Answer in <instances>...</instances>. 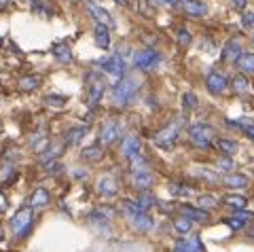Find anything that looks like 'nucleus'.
<instances>
[{
  "mask_svg": "<svg viewBox=\"0 0 254 252\" xmlns=\"http://www.w3.org/2000/svg\"><path fill=\"white\" fill-rule=\"evenodd\" d=\"M195 176L208 180V183H220V176L216 174V172L208 170V168H197V170H195Z\"/></svg>",
  "mask_w": 254,
  "mask_h": 252,
  "instance_id": "32",
  "label": "nucleus"
},
{
  "mask_svg": "<svg viewBox=\"0 0 254 252\" xmlns=\"http://www.w3.org/2000/svg\"><path fill=\"white\" fill-rule=\"evenodd\" d=\"M6 210H9V197H6V195L0 191V214L6 212Z\"/></svg>",
  "mask_w": 254,
  "mask_h": 252,
  "instance_id": "44",
  "label": "nucleus"
},
{
  "mask_svg": "<svg viewBox=\"0 0 254 252\" xmlns=\"http://www.w3.org/2000/svg\"><path fill=\"white\" fill-rule=\"evenodd\" d=\"M182 9H185L189 17H195V19H199L208 13V6H205V2H201V0H185Z\"/></svg>",
  "mask_w": 254,
  "mask_h": 252,
  "instance_id": "15",
  "label": "nucleus"
},
{
  "mask_svg": "<svg viewBox=\"0 0 254 252\" xmlns=\"http://www.w3.org/2000/svg\"><path fill=\"white\" fill-rule=\"evenodd\" d=\"M121 153H123V157H127V159H131V157H136L140 153V138L136 136V133H129V136L123 138Z\"/></svg>",
  "mask_w": 254,
  "mask_h": 252,
  "instance_id": "13",
  "label": "nucleus"
},
{
  "mask_svg": "<svg viewBox=\"0 0 254 252\" xmlns=\"http://www.w3.org/2000/svg\"><path fill=\"white\" fill-rule=\"evenodd\" d=\"M87 11H89L91 17L98 21V23H104V26H113V17H110V13L106 9H102L98 4H87Z\"/></svg>",
  "mask_w": 254,
  "mask_h": 252,
  "instance_id": "20",
  "label": "nucleus"
},
{
  "mask_svg": "<svg viewBox=\"0 0 254 252\" xmlns=\"http://www.w3.org/2000/svg\"><path fill=\"white\" fill-rule=\"evenodd\" d=\"M174 229H176L180 235H187V233H190V229H193V220L187 218V216H178L174 220Z\"/></svg>",
  "mask_w": 254,
  "mask_h": 252,
  "instance_id": "29",
  "label": "nucleus"
},
{
  "mask_svg": "<svg viewBox=\"0 0 254 252\" xmlns=\"http://www.w3.org/2000/svg\"><path fill=\"white\" fill-rule=\"evenodd\" d=\"M150 172V163L142 157L140 153L136 157H131V174H146Z\"/></svg>",
  "mask_w": 254,
  "mask_h": 252,
  "instance_id": "25",
  "label": "nucleus"
},
{
  "mask_svg": "<svg viewBox=\"0 0 254 252\" xmlns=\"http://www.w3.org/2000/svg\"><path fill=\"white\" fill-rule=\"evenodd\" d=\"M53 58L60 62V64H70L72 62V51H70L68 43H55L53 45Z\"/></svg>",
  "mask_w": 254,
  "mask_h": 252,
  "instance_id": "21",
  "label": "nucleus"
},
{
  "mask_svg": "<svg viewBox=\"0 0 254 252\" xmlns=\"http://www.w3.org/2000/svg\"><path fill=\"white\" fill-rule=\"evenodd\" d=\"M218 170H222V172H231V170H233L231 157H220V159H218Z\"/></svg>",
  "mask_w": 254,
  "mask_h": 252,
  "instance_id": "40",
  "label": "nucleus"
},
{
  "mask_svg": "<svg viewBox=\"0 0 254 252\" xmlns=\"http://www.w3.org/2000/svg\"><path fill=\"white\" fill-rule=\"evenodd\" d=\"M242 26H244L246 30H254V13H244Z\"/></svg>",
  "mask_w": 254,
  "mask_h": 252,
  "instance_id": "43",
  "label": "nucleus"
},
{
  "mask_svg": "<svg viewBox=\"0 0 254 252\" xmlns=\"http://www.w3.org/2000/svg\"><path fill=\"white\" fill-rule=\"evenodd\" d=\"M123 208H125V212H127V216H129V220H131V227L133 229H138V231H150L153 229V218H150L144 210H140V206L136 201H125L123 203Z\"/></svg>",
  "mask_w": 254,
  "mask_h": 252,
  "instance_id": "4",
  "label": "nucleus"
},
{
  "mask_svg": "<svg viewBox=\"0 0 254 252\" xmlns=\"http://www.w3.org/2000/svg\"><path fill=\"white\" fill-rule=\"evenodd\" d=\"M229 125H235V127H240L250 140H254V123H252V121H248V119H240L237 123H229Z\"/></svg>",
  "mask_w": 254,
  "mask_h": 252,
  "instance_id": "34",
  "label": "nucleus"
},
{
  "mask_svg": "<svg viewBox=\"0 0 254 252\" xmlns=\"http://www.w3.org/2000/svg\"><path fill=\"white\" fill-rule=\"evenodd\" d=\"M98 191L104 195V197H115L119 193V185L113 176H102L100 183H98Z\"/></svg>",
  "mask_w": 254,
  "mask_h": 252,
  "instance_id": "18",
  "label": "nucleus"
},
{
  "mask_svg": "<svg viewBox=\"0 0 254 252\" xmlns=\"http://www.w3.org/2000/svg\"><path fill=\"white\" fill-rule=\"evenodd\" d=\"M64 102H66V98H64V96H47V104H49V106L62 108Z\"/></svg>",
  "mask_w": 254,
  "mask_h": 252,
  "instance_id": "42",
  "label": "nucleus"
},
{
  "mask_svg": "<svg viewBox=\"0 0 254 252\" xmlns=\"http://www.w3.org/2000/svg\"><path fill=\"white\" fill-rule=\"evenodd\" d=\"M138 89H140V83L136 81V78L125 76L113 87V98H115V102L119 106H129L131 102L136 100Z\"/></svg>",
  "mask_w": 254,
  "mask_h": 252,
  "instance_id": "1",
  "label": "nucleus"
},
{
  "mask_svg": "<svg viewBox=\"0 0 254 252\" xmlns=\"http://www.w3.org/2000/svg\"><path fill=\"white\" fill-rule=\"evenodd\" d=\"M237 68L242 74H254V53L252 51H242V55L237 58Z\"/></svg>",
  "mask_w": 254,
  "mask_h": 252,
  "instance_id": "19",
  "label": "nucleus"
},
{
  "mask_svg": "<svg viewBox=\"0 0 254 252\" xmlns=\"http://www.w3.org/2000/svg\"><path fill=\"white\" fill-rule=\"evenodd\" d=\"M246 223H248V220H246V218H242V216H233V218H227V225L229 227H231V229H237V231H240V229H244V225Z\"/></svg>",
  "mask_w": 254,
  "mask_h": 252,
  "instance_id": "39",
  "label": "nucleus"
},
{
  "mask_svg": "<svg viewBox=\"0 0 254 252\" xmlns=\"http://www.w3.org/2000/svg\"><path fill=\"white\" fill-rule=\"evenodd\" d=\"M133 187H138L140 191H146L148 187H153V174L146 172V174H133Z\"/></svg>",
  "mask_w": 254,
  "mask_h": 252,
  "instance_id": "28",
  "label": "nucleus"
},
{
  "mask_svg": "<svg viewBox=\"0 0 254 252\" xmlns=\"http://www.w3.org/2000/svg\"><path fill=\"white\" fill-rule=\"evenodd\" d=\"M51 203V193L47 191L45 187H36L34 189V193L30 195V206L38 210V208H47Z\"/></svg>",
  "mask_w": 254,
  "mask_h": 252,
  "instance_id": "12",
  "label": "nucleus"
},
{
  "mask_svg": "<svg viewBox=\"0 0 254 252\" xmlns=\"http://www.w3.org/2000/svg\"><path fill=\"white\" fill-rule=\"evenodd\" d=\"M70 2H78V0H70Z\"/></svg>",
  "mask_w": 254,
  "mask_h": 252,
  "instance_id": "49",
  "label": "nucleus"
},
{
  "mask_svg": "<svg viewBox=\"0 0 254 252\" xmlns=\"http://www.w3.org/2000/svg\"><path fill=\"white\" fill-rule=\"evenodd\" d=\"M32 210H34L32 206H26V208H19L13 214L11 227H13L15 238H26V235L32 231V227H34V212Z\"/></svg>",
  "mask_w": 254,
  "mask_h": 252,
  "instance_id": "2",
  "label": "nucleus"
},
{
  "mask_svg": "<svg viewBox=\"0 0 254 252\" xmlns=\"http://www.w3.org/2000/svg\"><path fill=\"white\" fill-rule=\"evenodd\" d=\"M182 106H185V110L189 113V110H193L197 106V96L193 91H187L185 96H182Z\"/></svg>",
  "mask_w": 254,
  "mask_h": 252,
  "instance_id": "36",
  "label": "nucleus"
},
{
  "mask_svg": "<svg viewBox=\"0 0 254 252\" xmlns=\"http://www.w3.org/2000/svg\"><path fill=\"white\" fill-rule=\"evenodd\" d=\"M136 9L140 15H144V17H150V6H148V0H138L136 2Z\"/></svg>",
  "mask_w": 254,
  "mask_h": 252,
  "instance_id": "41",
  "label": "nucleus"
},
{
  "mask_svg": "<svg viewBox=\"0 0 254 252\" xmlns=\"http://www.w3.org/2000/svg\"><path fill=\"white\" fill-rule=\"evenodd\" d=\"M106 91V78L98 74V72H91L87 76V104L89 106H95L98 102L102 100Z\"/></svg>",
  "mask_w": 254,
  "mask_h": 252,
  "instance_id": "5",
  "label": "nucleus"
},
{
  "mask_svg": "<svg viewBox=\"0 0 254 252\" xmlns=\"http://www.w3.org/2000/svg\"><path fill=\"white\" fill-rule=\"evenodd\" d=\"M199 206L203 208V210H214V208H216L218 206V201L216 199H214L212 197V195H201V197H199Z\"/></svg>",
  "mask_w": 254,
  "mask_h": 252,
  "instance_id": "37",
  "label": "nucleus"
},
{
  "mask_svg": "<svg viewBox=\"0 0 254 252\" xmlns=\"http://www.w3.org/2000/svg\"><path fill=\"white\" fill-rule=\"evenodd\" d=\"M102 157H104L102 144H98V146H89V148H85V151H83V159H87V161H100Z\"/></svg>",
  "mask_w": 254,
  "mask_h": 252,
  "instance_id": "31",
  "label": "nucleus"
},
{
  "mask_svg": "<svg viewBox=\"0 0 254 252\" xmlns=\"http://www.w3.org/2000/svg\"><path fill=\"white\" fill-rule=\"evenodd\" d=\"M155 4H172V0H153Z\"/></svg>",
  "mask_w": 254,
  "mask_h": 252,
  "instance_id": "46",
  "label": "nucleus"
},
{
  "mask_svg": "<svg viewBox=\"0 0 254 252\" xmlns=\"http://www.w3.org/2000/svg\"><path fill=\"white\" fill-rule=\"evenodd\" d=\"M60 151H62V144H51V146L47 148V151L41 155V161H43V163H47L49 159H55V157L60 155Z\"/></svg>",
  "mask_w": 254,
  "mask_h": 252,
  "instance_id": "35",
  "label": "nucleus"
},
{
  "mask_svg": "<svg viewBox=\"0 0 254 252\" xmlns=\"http://www.w3.org/2000/svg\"><path fill=\"white\" fill-rule=\"evenodd\" d=\"M100 0H87V4H98Z\"/></svg>",
  "mask_w": 254,
  "mask_h": 252,
  "instance_id": "48",
  "label": "nucleus"
},
{
  "mask_svg": "<svg viewBox=\"0 0 254 252\" xmlns=\"http://www.w3.org/2000/svg\"><path fill=\"white\" fill-rule=\"evenodd\" d=\"M138 206H140V210H144V212H148V208H153L155 206V197L150 195L148 191H142V195L138 197Z\"/></svg>",
  "mask_w": 254,
  "mask_h": 252,
  "instance_id": "33",
  "label": "nucleus"
},
{
  "mask_svg": "<svg viewBox=\"0 0 254 252\" xmlns=\"http://www.w3.org/2000/svg\"><path fill=\"white\" fill-rule=\"evenodd\" d=\"M121 123L115 121V119H110L106 121L104 125L100 127V144L102 146H106V144H113L115 140H119V136H121Z\"/></svg>",
  "mask_w": 254,
  "mask_h": 252,
  "instance_id": "9",
  "label": "nucleus"
},
{
  "mask_svg": "<svg viewBox=\"0 0 254 252\" xmlns=\"http://www.w3.org/2000/svg\"><path fill=\"white\" fill-rule=\"evenodd\" d=\"M174 252H205V246L199 235H193V238L180 240L176 246H174Z\"/></svg>",
  "mask_w": 254,
  "mask_h": 252,
  "instance_id": "11",
  "label": "nucleus"
},
{
  "mask_svg": "<svg viewBox=\"0 0 254 252\" xmlns=\"http://www.w3.org/2000/svg\"><path fill=\"white\" fill-rule=\"evenodd\" d=\"M231 4L235 6L237 11H244L246 6H248V0H231Z\"/></svg>",
  "mask_w": 254,
  "mask_h": 252,
  "instance_id": "45",
  "label": "nucleus"
},
{
  "mask_svg": "<svg viewBox=\"0 0 254 252\" xmlns=\"http://www.w3.org/2000/svg\"><path fill=\"white\" fill-rule=\"evenodd\" d=\"M227 87H229V81H227V76L222 72L212 70V72L205 76V89H208L212 96H220V93H225Z\"/></svg>",
  "mask_w": 254,
  "mask_h": 252,
  "instance_id": "8",
  "label": "nucleus"
},
{
  "mask_svg": "<svg viewBox=\"0 0 254 252\" xmlns=\"http://www.w3.org/2000/svg\"><path fill=\"white\" fill-rule=\"evenodd\" d=\"M85 136H87V127H72V129H68V133H66V144L68 146H74V144L81 142Z\"/></svg>",
  "mask_w": 254,
  "mask_h": 252,
  "instance_id": "26",
  "label": "nucleus"
},
{
  "mask_svg": "<svg viewBox=\"0 0 254 252\" xmlns=\"http://www.w3.org/2000/svg\"><path fill=\"white\" fill-rule=\"evenodd\" d=\"M222 201H225L227 206L235 208V210H244L246 206H248V199H246L244 195H225V197H222Z\"/></svg>",
  "mask_w": 254,
  "mask_h": 252,
  "instance_id": "27",
  "label": "nucleus"
},
{
  "mask_svg": "<svg viewBox=\"0 0 254 252\" xmlns=\"http://www.w3.org/2000/svg\"><path fill=\"white\" fill-rule=\"evenodd\" d=\"M225 185L229 187V189H248L250 187V180H248V176H244V174H229L227 178H225Z\"/></svg>",
  "mask_w": 254,
  "mask_h": 252,
  "instance_id": "22",
  "label": "nucleus"
},
{
  "mask_svg": "<svg viewBox=\"0 0 254 252\" xmlns=\"http://www.w3.org/2000/svg\"><path fill=\"white\" fill-rule=\"evenodd\" d=\"M17 85H19V89H21V91H36L38 87H41V76H38V74L21 76Z\"/></svg>",
  "mask_w": 254,
  "mask_h": 252,
  "instance_id": "23",
  "label": "nucleus"
},
{
  "mask_svg": "<svg viewBox=\"0 0 254 252\" xmlns=\"http://www.w3.org/2000/svg\"><path fill=\"white\" fill-rule=\"evenodd\" d=\"M115 2H117V4H121V6H125V4H127V0H115Z\"/></svg>",
  "mask_w": 254,
  "mask_h": 252,
  "instance_id": "47",
  "label": "nucleus"
},
{
  "mask_svg": "<svg viewBox=\"0 0 254 252\" xmlns=\"http://www.w3.org/2000/svg\"><path fill=\"white\" fill-rule=\"evenodd\" d=\"M159 62H161V55L155 49H142L133 55V66L138 70H153L159 66Z\"/></svg>",
  "mask_w": 254,
  "mask_h": 252,
  "instance_id": "6",
  "label": "nucleus"
},
{
  "mask_svg": "<svg viewBox=\"0 0 254 252\" xmlns=\"http://www.w3.org/2000/svg\"><path fill=\"white\" fill-rule=\"evenodd\" d=\"M98 64H100V68L104 70V72L113 74V76L121 78L125 74V62H123V58H119V55H113V58H106V60H100Z\"/></svg>",
  "mask_w": 254,
  "mask_h": 252,
  "instance_id": "10",
  "label": "nucleus"
},
{
  "mask_svg": "<svg viewBox=\"0 0 254 252\" xmlns=\"http://www.w3.org/2000/svg\"><path fill=\"white\" fill-rule=\"evenodd\" d=\"M180 212H182V216H187L190 218L195 223H205V220H210V212L208 210H203V208H193V206H180Z\"/></svg>",
  "mask_w": 254,
  "mask_h": 252,
  "instance_id": "17",
  "label": "nucleus"
},
{
  "mask_svg": "<svg viewBox=\"0 0 254 252\" xmlns=\"http://www.w3.org/2000/svg\"><path fill=\"white\" fill-rule=\"evenodd\" d=\"M176 138H178V123H170V125H165L163 129H159L155 133V144L168 151V148L174 146Z\"/></svg>",
  "mask_w": 254,
  "mask_h": 252,
  "instance_id": "7",
  "label": "nucleus"
},
{
  "mask_svg": "<svg viewBox=\"0 0 254 252\" xmlns=\"http://www.w3.org/2000/svg\"><path fill=\"white\" fill-rule=\"evenodd\" d=\"M178 45L182 47V49L190 45V32H189L187 28H180V30H178Z\"/></svg>",
  "mask_w": 254,
  "mask_h": 252,
  "instance_id": "38",
  "label": "nucleus"
},
{
  "mask_svg": "<svg viewBox=\"0 0 254 252\" xmlns=\"http://www.w3.org/2000/svg\"><path fill=\"white\" fill-rule=\"evenodd\" d=\"M0 131H2V125H0Z\"/></svg>",
  "mask_w": 254,
  "mask_h": 252,
  "instance_id": "50",
  "label": "nucleus"
},
{
  "mask_svg": "<svg viewBox=\"0 0 254 252\" xmlns=\"http://www.w3.org/2000/svg\"><path fill=\"white\" fill-rule=\"evenodd\" d=\"M214 136H216V131L208 123H193L189 127V140L197 148H210L214 142Z\"/></svg>",
  "mask_w": 254,
  "mask_h": 252,
  "instance_id": "3",
  "label": "nucleus"
},
{
  "mask_svg": "<svg viewBox=\"0 0 254 252\" xmlns=\"http://www.w3.org/2000/svg\"><path fill=\"white\" fill-rule=\"evenodd\" d=\"M216 148L225 155V157H233L237 151H240V146H237V142H233V140H227V138H218L216 140Z\"/></svg>",
  "mask_w": 254,
  "mask_h": 252,
  "instance_id": "24",
  "label": "nucleus"
},
{
  "mask_svg": "<svg viewBox=\"0 0 254 252\" xmlns=\"http://www.w3.org/2000/svg\"><path fill=\"white\" fill-rule=\"evenodd\" d=\"M93 41H95V45H98L102 51H106L110 47V30H108V26H104V23H98L95 30H93Z\"/></svg>",
  "mask_w": 254,
  "mask_h": 252,
  "instance_id": "16",
  "label": "nucleus"
},
{
  "mask_svg": "<svg viewBox=\"0 0 254 252\" xmlns=\"http://www.w3.org/2000/svg\"><path fill=\"white\" fill-rule=\"evenodd\" d=\"M242 55V45L237 38H231V41H227V45L222 47L220 51V58L222 62H237V58Z\"/></svg>",
  "mask_w": 254,
  "mask_h": 252,
  "instance_id": "14",
  "label": "nucleus"
},
{
  "mask_svg": "<svg viewBox=\"0 0 254 252\" xmlns=\"http://www.w3.org/2000/svg\"><path fill=\"white\" fill-rule=\"evenodd\" d=\"M233 89L235 93H246V91H250V81H248V74H237L233 78Z\"/></svg>",
  "mask_w": 254,
  "mask_h": 252,
  "instance_id": "30",
  "label": "nucleus"
}]
</instances>
